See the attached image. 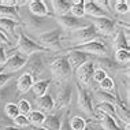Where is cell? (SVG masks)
<instances>
[{
	"mask_svg": "<svg viewBox=\"0 0 130 130\" xmlns=\"http://www.w3.org/2000/svg\"><path fill=\"white\" fill-rule=\"evenodd\" d=\"M70 129L71 130H86V121L81 118L79 115H75L70 119Z\"/></svg>",
	"mask_w": 130,
	"mask_h": 130,
	"instance_id": "f546056e",
	"label": "cell"
},
{
	"mask_svg": "<svg viewBox=\"0 0 130 130\" xmlns=\"http://www.w3.org/2000/svg\"><path fill=\"white\" fill-rule=\"evenodd\" d=\"M94 97L97 99L99 103H110V104H115L117 101V94H112L110 92H105V90H96L94 92Z\"/></svg>",
	"mask_w": 130,
	"mask_h": 130,
	"instance_id": "83f0119b",
	"label": "cell"
},
{
	"mask_svg": "<svg viewBox=\"0 0 130 130\" xmlns=\"http://www.w3.org/2000/svg\"><path fill=\"white\" fill-rule=\"evenodd\" d=\"M4 114L8 117L10 119H15L19 115V110H18V105L15 103H7L4 105Z\"/></svg>",
	"mask_w": 130,
	"mask_h": 130,
	"instance_id": "4dcf8cb0",
	"label": "cell"
},
{
	"mask_svg": "<svg viewBox=\"0 0 130 130\" xmlns=\"http://www.w3.org/2000/svg\"><path fill=\"white\" fill-rule=\"evenodd\" d=\"M70 11H71V15L73 17L82 19L84 17H85V11H84V0L71 3V8H70Z\"/></svg>",
	"mask_w": 130,
	"mask_h": 130,
	"instance_id": "f1b7e54d",
	"label": "cell"
},
{
	"mask_svg": "<svg viewBox=\"0 0 130 130\" xmlns=\"http://www.w3.org/2000/svg\"><path fill=\"white\" fill-rule=\"evenodd\" d=\"M94 117L97 118L99 125L101 126L103 130H122V127H119V123L114 118H111L110 115L96 110V108H94Z\"/></svg>",
	"mask_w": 130,
	"mask_h": 130,
	"instance_id": "5bb4252c",
	"label": "cell"
},
{
	"mask_svg": "<svg viewBox=\"0 0 130 130\" xmlns=\"http://www.w3.org/2000/svg\"><path fill=\"white\" fill-rule=\"evenodd\" d=\"M99 38H101L100 34L97 33L96 29H94V26L90 23V25L82 27V29L70 33L69 41H70V43H71V45H73L71 48H74V47H79V45L88 44V43H90V41L99 40Z\"/></svg>",
	"mask_w": 130,
	"mask_h": 130,
	"instance_id": "3957f363",
	"label": "cell"
},
{
	"mask_svg": "<svg viewBox=\"0 0 130 130\" xmlns=\"http://www.w3.org/2000/svg\"><path fill=\"white\" fill-rule=\"evenodd\" d=\"M115 11L118 14H121V15H123V14H127L129 10H130V3L127 0H118V2H115Z\"/></svg>",
	"mask_w": 130,
	"mask_h": 130,
	"instance_id": "1f68e13d",
	"label": "cell"
},
{
	"mask_svg": "<svg viewBox=\"0 0 130 130\" xmlns=\"http://www.w3.org/2000/svg\"><path fill=\"white\" fill-rule=\"evenodd\" d=\"M56 21L60 25V29L69 31V33H73V31H77L82 29V27L88 26V23L84 19L75 18V17L69 15V14L67 15H62V17H56Z\"/></svg>",
	"mask_w": 130,
	"mask_h": 130,
	"instance_id": "9c48e42d",
	"label": "cell"
},
{
	"mask_svg": "<svg viewBox=\"0 0 130 130\" xmlns=\"http://www.w3.org/2000/svg\"><path fill=\"white\" fill-rule=\"evenodd\" d=\"M19 7H7L0 4V18H6V19H12L15 22H18L21 15H19Z\"/></svg>",
	"mask_w": 130,
	"mask_h": 130,
	"instance_id": "603a6c76",
	"label": "cell"
},
{
	"mask_svg": "<svg viewBox=\"0 0 130 130\" xmlns=\"http://www.w3.org/2000/svg\"><path fill=\"white\" fill-rule=\"evenodd\" d=\"M3 130H21V129H18V127H15V126H6Z\"/></svg>",
	"mask_w": 130,
	"mask_h": 130,
	"instance_id": "b9f144b4",
	"label": "cell"
},
{
	"mask_svg": "<svg viewBox=\"0 0 130 130\" xmlns=\"http://www.w3.org/2000/svg\"><path fill=\"white\" fill-rule=\"evenodd\" d=\"M77 94H78V99H77L78 108L84 112V114L89 115V117H94V107H93L90 92L86 88H84V86H81L79 84H77Z\"/></svg>",
	"mask_w": 130,
	"mask_h": 130,
	"instance_id": "8992f818",
	"label": "cell"
},
{
	"mask_svg": "<svg viewBox=\"0 0 130 130\" xmlns=\"http://www.w3.org/2000/svg\"><path fill=\"white\" fill-rule=\"evenodd\" d=\"M62 38H63V30L60 27H56L50 31L38 34V41L37 43L44 47L45 50H51V51H62L63 45H62Z\"/></svg>",
	"mask_w": 130,
	"mask_h": 130,
	"instance_id": "7a4b0ae2",
	"label": "cell"
},
{
	"mask_svg": "<svg viewBox=\"0 0 130 130\" xmlns=\"http://www.w3.org/2000/svg\"><path fill=\"white\" fill-rule=\"evenodd\" d=\"M50 70H51L52 78L56 81V84L66 82L73 75V70L67 62V56H64V55L55 58L50 64Z\"/></svg>",
	"mask_w": 130,
	"mask_h": 130,
	"instance_id": "6da1fadb",
	"label": "cell"
},
{
	"mask_svg": "<svg viewBox=\"0 0 130 130\" xmlns=\"http://www.w3.org/2000/svg\"><path fill=\"white\" fill-rule=\"evenodd\" d=\"M62 126V118L58 114H51V115H45L43 127L45 130H60Z\"/></svg>",
	"mask_w": 130,
	"mask_h": 130,
	"instance_id": "44dd1931",
	"label": "cell"
},
{
	"mask_svg": "<svg viewBox=\"0 0 130 130\" xmlns=\"http://www.w3.org/2000/svg\"><path fill=\"white\" fill-rule=\"evenodd\" d=\"M84 11H85V15H90L93 18H101V17H107L105 14L100 10V7L96 4L92 0H88V2H84Z\"/></svg>",
	"mask_w": 130,
	"mask_h": 130,
	"instance_id": "7402d4cb",
	"label": "cell"
},
{
	"mask_svg": "<svg viewBox=\"0 0 130 130\" xmlns=\"http://www.w3.org/2000/svg\"><path fill=\"white\" fill-rule=\"evenodd\" d=\"M29 11L33 14V17H38V18H44V17H50L52 14L48 11V7L44 2L41 0H33L29 3Z\"/></svg>",
	"mask_w": 130,
	"mask_h": 130,
	"instance_id": "2e32d148",
	"label": "cell"
},
{
	"mask_svg": "<svg viewBox=\"0 0 130 130\" xmlns=\"http://www.w3.org/2000/svg\"><path fill=\"white\" fill-rule=\"evenodd\" d=\"M17 26H18V22H15V21L0 18V31H2V33H4L7 37H8V36L14 37Z\"/></svg>",
	"mask_w": 130,
	"mask_h": 130,
	"instance_id": "d4e9b609",
	"label": "cell"
},
{
	"mask_svg": "<svg viewBox=\"0 0 130 130\" xmlns=\"http://www.w3.org/2000/svg\"><path fill=\"white\" fill-rule=\"evenodd\" d=\"M44 58L41 54H34L29 56V59H27V63H26V74H29L31 78H33V81L36 82V81H38V78H40V75L43 74L45 66H44Z\"/></svg>",
	"mask_w": 130,
	"mask_h": 130,
	"instance_id": "ba28073f",
	"label": "cell"
},
{
	"mask_svg": "<svg viewBox=\"0 0 130 130\" xmlns=\"http://www.w3.org/2000/svg\"><path fill=\"white\" fill-rule=\"evenodd\" d=\"M115 110H117V117L118 119L121 121V123H125L127 125L129 121H130V112H129V107H127V103H123L121 99V96L117 94V101H115Z\"/></svg>",
	"mask_w": 130,
	"mask_h": 130,
	"instance_id": "e0dca14e",
	"label": "cell"
},
{
	"mask_svg": "<svg viewBox=\"0 0 130 130\" xmlns=\"http://www.w3.org/2000/svg\"><path fill=\"white\" fill-rule=\"evenodd\" d=\"M69 55H67V62L70 64L73 71H75L78 67L84 64V63L92 60V56L85 54V52H81V51H75V50H69Z\"/></svg>",
	"mask_w": 130,
	"mask_h": 130,
	"instance_id": "4fadbf2b",
	"label": "cell"
},
{
	"mask_svg": "<svg viewBox=\"0 0 130 130\" xmlns=\"http://www.w3.org/2000/svg\"><path fill=\"white\" fill-rule=\"evenodd\" d=\"M125 130H129V123H127V125L125 126Z\"/></svg>",
	"mask_w": 130,
	"mask_h": 130,
	"instance_id": "ee69618b",
	"label": "cell"
},
{
	"mask_svg": "<svg viewBox=\"0 0 130 130\" xmlns=\"http://www.w3.org/2000/svg\"><path fill=\"white\" fill-rule=\"evenodd\" d=\"M6 60H7L6 51H4V48H3V45H0V67L6 63Z\"/></svg>",
	"mask_w": 130,
	"mask_h": 130,
	"instance_id": "f35d334b",
	"label": "cell"
},
{
	"mask_svg": "<svg viewBox=\"0 0 130 130\" xmlns=\"http://www.w3.org/2000/svg\"><path fill=\"white\" fill-rule=\"evenodd\" d=\"M86 130H88V129H86Z\"/></svg>",
	"mask_w": 130,
	"mask_h": 130,
	"instance_id": "bcb514c9",
	"label": "cell"
},
{
	"mask_svg": "<svg viewBox=\"0 0 130 130\" xmlns=\"http://www.w3.org/2000/svg\"><path fill=\"white\" fill-rule=\"evenodd\" d=\"M34 130H45L44 127H34Z\"/></svg>",
	"mask_w": 130,
	"mask_h": 130,
	"instance_id": "7bdbcfd3",
	"label": "cell"
},
{
	"mask_svg": "<svg viewBox=\"0 0 130 130\" xmlns=\"http://www.w3.org/2000/svg\"><path fill=\"white\" fill-rule=\"evenodd\" d=\"M115 59H117V62L122 63V64H129V60H130L129 51H123V50L117 51L115 52Z\"/></svg>",
	"mask_w": 130,
	"mask_h": 130,
	"instance_id": "836d02e7",
	"label": "cell"
},
{
	"mask_svg": "<svg viewBox=\"0 0 130 130\" xmlns=\"http://www.w3.org/2000/svg\"><path fill=\"white\" fill-rule=\"evenodd\" d=\"M73 99V88L70 85H63L58 89L56 99L54 100L55 110H62V108L69 107Z\"/></svg>",
	"mask_w": 130,
	"mask_h": 130,
	"instance_id": "7c38bea8",
	"label": "cell"
},
{
	"mask_svg": "<svg viewBox=\"0 0 130 130\" xmlns=\"http://www.w3.org/2000/svg\"><path fill=\"white\" fill-rule=\"evenodd\" d=\"M107 71H105L104 69H94V73H93V79L96 81V82H101V81H103L104 78H107Z\"/></svg>",
	"mask_w": 130,
	"mask_h": 130,
	"instance_id": "8d00e7d4",
	"label": "cell"
},
{
	"mask_svg": "<svg viewBox=\"0 0 130 130\" xmlns=\"http://www.w3.org/2000/svg\"><path fill=\"white\" fill-rule=\"evenodd\" d=\"M11 41H10V38L6 36L4 33H2L0 31V45H3V44H10Z\"/></svg>",
	"mask_w": 130,
	"mask_h": 130,
	"instance_id": "ab89813d",
	"label": "cell"
},
{
	"mask_svg": "<svg viewBox=\"0 0 130 130\" xmlns=\"http://www.w3.org/2000/svg\"><path fill=\"white\" fill-rule=\"evenodd\" d=\"M92 25L94 26L96 31L104 37H112L115 34L117 30V25H115V21H112L108 17H101V18H94Z\"/></svg>",
	"mask_w": 130,
	"mask_h": 130,
	"instance_id": "30bf717a",
	"label": "cell"
},
{
	"mask_svg": "<svg viewBox=\"0 0 130 130\" xmlns=\"http://www.w3.org/2000/svg\"><path fill=\"white\" fill-rule=\"evenodd\" d=\"M27 119H29V123L33 125L34 127H41L44 123L45 114L41 111H30L29 115H27Z\"/></svg>",
	"mask_w": 130,
	"mask_h": 130,
	"instance_id": "4316f807",
	"label": "cell"
},
{
	"mask_svg": "<svg viewBox=\"0 0 130 130\" xmlns=\"http://www.w3.org/2000/svg\"><path fill=\"white\" fill-rule=\"evenodd\" d=\"M15 74H3V73H0V88H3L4 85L10 82V79L12 78V77Z\"/></svg>",
	"mask_w": 130,
	"mask_h": 130,
	"instance_id": "74e56055",
	"label": "cell"
},
{
	"mask_svg": "<svg viewBox=\"0 0 130 130\" xmlns=\"http://www.w3.org/2000/svg\"><path fill=\"white\" fill-rule=\"evenodd\" d=\"M17 105H18V110H19V114L21 115H25V117H27V115H29V112L31 111L30 103L27 100H25V99L19 100L18 103H17Z\"/></svg>",
	"mask_w": 130,
	"mask_h": 130,
	"instance_id": "d6a6232c",
	"label": "cell"
},
{
	"mask_svg": "<svg viewBox=\"0 0 130 130\" xmlns=\"http://www.w3.org/2000/svg\"><path fill=\"white\" fill-rule=\"evenodd\" d=\"M93 73H94V62L89 60L86 63H84L81 67L75 70V77L77 81L81 86H88L90 84V81L93 79Z\"/></svg>",
	"mask_w": 130,
	"mask_h": 130,
	"instance_id": "8fae6325",
	"label": "cell"
},
{
	"mask_svg": "<svg viewBox=\"0 0 130 130\" xmlns=\"http://www.w3.org/2000/svg\"><path fill=\"white\" fill-rule=\"evenodd\" d=\"M60 130H71V129H70V125H69L67 121H64V123H62Z\"/></svg>",
	"mask_w": 130,
	"mask_h": 130,
	"instance_id": "60d3db41",
	"label": "cell"
},
{
	"mask_svg": "<svg viewBox=\"0 0 130 130\" xmlns=\"http://www.w3.org/2000/svg\"><path fill=\"white\" fill-rule=\"evenodd\" d=\"M14 121V125H15V127H29L30 123H29V119H27V117H25V115H18L15 119H12Z\"/></svg>",
	"mask_w": 130,
	"mask_h": 130,
	"instance_id": "d590c367",
	"label": "cell"
},
{
	"mask_svg": "<svg viewBox=\"0 0 130 130\" xmlns=\"http://www.w3.org/2000/svg\"><path fill=\"white\" fill-rule=\"evenodd\" d=\"M70 50L81 51V52H85V54L90 55V56H100V58H107L108 54H110L107 44H105L101 38L94 40V41H90V43H88V44L79 45V47L70 48Z\"/></svg>",
	"mask_w": 130,
	"mask_h": 130,
	"instance_id": "5b68a950",
	"label": "cell"
},
{
	"mask_svg": "<svg viewBox=\"0 0 130 130\" xmlns=\"http://www.w3.org/2000/svg\"><path fill=\"white\" fill-rule=\"evenodd\" d=\"M27 63V58L23 55L15 52L10 58H7L6 63L0 67V73L3 74H15L17 71H19L21 69H23Z\"/></svg>",
	"mask_w": 130,
	"mask_h": 130,
	"instance_id": "52a82bcc",
	"label": "cell"
},
{
	"mask_svg": "<svg viewBox=\"0 0 130 130\" xmlns=\"http://www.w3.org/2000/svg\"><path fill=\"white\" fill-rule=\"evenodd\" d=\"M33 84H34L33 78H31L29 74H26V73H25V74L19 75V78L17 79L15 86H17V90H18L19 93H27L31 89Z\"/></svg>",
	"mask_w": 130,
	"mask_h": 130,
	"instance_id": "ffe728a7",
	"label": "cell"
},
{
	"mask_svg": "<svg viewBox=\"0 0 130 130\" xmlns=\"http://www.w3.org/2000/svg\"><path fill=\"white\" fill-rule=\"evenodd\" d=\"M15 51L18 52V54L29 58V56L34 55V54H43V52H45L47 50H45L44 47H41L37 41H33L31 38H29L26 34L19 33L18 34V44H17V47H15Z\"/></svg>",
	"mask_w": 130,
	"mask_h": 130,
	"instance_id": "277c9868",
	"label": "cell"
},
{
	"mask_svg": "<svg viewBox=\"0 0 130 130\" xmlns=\"http://www.w3.org/2000/svg\"><path fill=\"white\" fill-rule=\"evenodd\" d=\"M50 84H51V78L36 81V82L33 84V86H31V90H33V94H34V99H36V97L43 96V94H45L48 86H50Z\"/></svg>",
	"mask_w": 130,
	"mask_h": 130,
	"instance_id": "484cf974",
	"label": "cell"
},
{
	"mask_svg": "<svg viewBox=\"0 0 130 130\" xmlns=\"http://www.w3.org/2000/svg\"><path fill=\"white\" fill-rule=\"evenodd\" d=\"M51 8L54 15L56 17H62V15H67L71 8V2H64V0H52L51 2Z\"/></svg>",
	"mask_w": 130,
	"mask_h": 130,
	"instance_id": "ac0fdd59",
	"label": "cell"
},
{
	"mask_svg": "<svg viewBox=\"0 0 130 130\" xmlns=\"http://www.w3.org/2000/svg\"><path fill=\"white\" fill-rule=\"evenodd\" d=\"M17 92H18L17 86H14V85H4L3 88H0V104L4 103V105H6L7 103H11L8 100L15 97V96H18Z\"/></svg>",
	"mask_w": 130,
	"mask_h": 130,
	"instance_id": "cb8c5ba5",
	"label": "cell"
},
{
	"mask_svg": "<svg viewBox=\"0 0 130 130\" xmlns=\"http://www.w3.org/2000/svg\"><path fill=\"white\" fill-rule=\"evenodd\" d=\"M100 89L105 90V92H112L115 89V81L111 78V77H107L100 82Z\"/></svg>",
	"mask_w": 130,
	"mask_h": 130,
	"instance_id": "e575fe53",
	"label": "cell"
},
{
	"mask_svg": "<svg viewBox=\"0 0 130 130\" xmlns=\"http://www.w3.org/2000/svg\"><path fill=\"white\" fill-rule=\"evenodd\" d=\"M36 104L40 108L41 112H52L55 110V104H54V99L51 94H43L40 97H36Z\"/></svg>",
	"mask_w": 130,
	"mask_h": 130,
	"instance_id": "d6986e66",
	"label": "cell"
},
{
	"mask_svg": "<svg viewBox=\"0 0 130 130\" xmlns=\"http://www.w3.org/2000/svg\"><path fill=\"white\" fill-rule=\"evenodd\" d=\"M114 40H112V48L115 51L123 50V51H129V33H123V30H118L115 31Z\"/></svg>",
	"mask_w": 130,
	"mask_h": 130,
	"instance_id": "9a60e30c",
	"label": "cell"
},
{
	"mask_svg": "<svg viewBox=\"0 0 130 130\" xmlns=\"http://www.w3.org/2000/svg\"><path fill=\"white\" fill-rule=\"evenodd\" d=\"M2 122H3V118H2V117H0V123H2Z\"/></svg>",
	"mask_w": 130,
	"mask_h": 130,
	"instance_id": "f6af8a7d",
	"label": "cell"
}]
</instances>
